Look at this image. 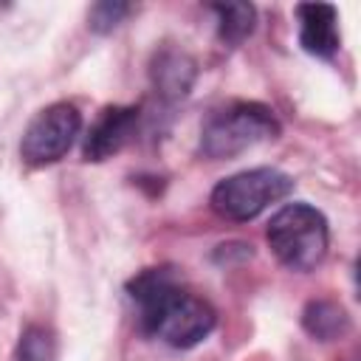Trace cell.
Instances as JSON below:
<instances>
[{"label": "cell", "instance_id": "1", "mask_svg": "<svg viewBox=\"0 0 361 361\" xmlns=\"http://www.w3.org/2000/svg\"><path fill=\"white\" fill-rule=\"evenodd\" d=\"M130 299L138 307L144 333L166 341L169 347L189 350L200 344L217 324L214 307L180 288L169 268H147L127 285Z\"/></svg>", "mask_w": 361, "mask_h": 361}, {"label": "cell", "instance_id": "2", "mask_svg": "<svg viewBox=\"0 0 361 361\" xmlns=\"http://www.w3.org/2000/svg\"><path fill=\"white\" fill-rule=\"evenodd\" d=\"M265 237H268L274 257L285 268L299 271V274H307L316 265H322V259L327 257V245H330L327 217L307 203L282 206L271 217Z\"/></svg>", "mask_w": 361, "mask_h": 361}, {"label": "cell", "instance_id": "3", "mask_svg": "<svg viewBox=\"0 0 361 361\" xmlns=\"http://www.w3.org/2000/svg\"><path fill=\"white\" fill-rule=\"evenodd\" d=\"M274 135H279V121L271 107L259 102H234L206 121L200 133V152L212 161L234 158Z\"/></svg>", "mask_w": 361, "mask_h": 361}, {"label": "cell", "instance_id": "4", "mask_svg": "<svg viewBox=\"0 0 361 361\" xmlns=\"http://www.w3.org/2000/svg\"><path fill=\"white\" fill-rule=\"evenodd\" d=\"M293 192V178L271 169V166H257V169H245L237 172L231 178H223L214 189H212V209L234 223H245L254 220L257 214H262L268 206L285 200Z\"/></svg>", "mask_w": 361, "mask_h": 361}, {"label": "cell", "instance_id": "5", "mask_svg": "<svg viewBox=\"0 0 361 361\" xmlns=\"http://www.w3.org/2000/svg\"><path fill=\"white\" fill-rule=\"evenodd\" d=\"M82 133V116L71 102H54L39 110L23 133L20 158L28 166H48L59 161Z\"/></svg>", "mask_w": 361, "mask_h": 361}, {"label": "cell", "instance_id": "6", "mask_svg": "<svg viewBox=\"0 0 361 361\" xmlns=\"http://www.w3.org/2000/svg\"><path fill=\"white\" fill-rule=\"evenodd\" d=\"M135 124H138V107H124V104L104 107L85 135V147H82L85 161H104L116 155L133 138Z\"/></svg>", "mask_w": 361, "mask_h": 361}, {"label": "cell", "instance_id": "7", "mask_svg": "<svg viewBox=\"0 0 361 361\" xmlns=\"http://www.w3.org/2000/svg\"><path fill=\"white\" fill-rule=\"evenodd\" d=\"M299 14V45L319 56V59H330L336 56L338 45H341V34H338V11L330 3H305L296 8Z\"/></svg>", "mask_w": 361, "mask_h": 361}, {"label": "cell", "instance_id": "8", "mask_svg": "<svg viewBox=\"0 0 361 361\" xmlns=\"http://www.w3.org/2000/svg\"><path fill=\"white\" fill-rule=\"evenodd\" d=\"M195 62L189 54L175 51V48H164L161 54H155L149 76L155 85V93H161L164 99H183L195 82Z\"/></svg>", "mask_w": 361, "mask_h": 361}, {"label": "cell", "instance_id": "9", "mask_svg": "<svg viewBox=\"0 0 361 361\" xmlns=\"http://www.w3.org/2000/svg\"><path fill=\"white\" fill-rule=\"evenodd\" d=\"M302 324H305V330H307L313 338H319V341H333V338L347 336V330H350V316H347V310H344L341 305L319 299V302H310V305L305 307Z\"/></svg>", "mask_w": 361, "mask_h": 361}, {"label": "cell", "instance_id": "10", "mask_svg": "<svg viewBox=\"0 0 361 361\" xmlns=\"http://www.w3.org/2000/svg\"><path fill=\"white\" fill-rule=\"evenodd\" d=\"M212 11L217 14V37L226 45H240L257 25V8L251 3H214Z\"/></svg>", "mask_w": 361, "mask_h": 361}, {"label": "cell", "instance_id": "11", "mask_svg": "<svg viewBox=\"0 0 361 361\" xmlns=\"http://www.w3.org/2000/svg\"><path fill=\"white\" fill-rule=\"evenodd\" d=\"M14 361H56V338L45 324H28L20 333Z\"/></svg>", "mask_w": 361, "mask_h": 361}, {"label": "cell", "instance_id": "12", "mask_svg": "<svg viewBox=\"0 0 361 361\" xmlns=\"http://www.w3.org/2000/svg\"><path fill=\"white\" fill-rule=\"evenodd\" d=\"M127 11H130L127 3L104 0V3H96V6L90 8L87 20H90V28H93L96 34H107V31H113V28L127 17Z\"/></svg>", "mask_w": 361, "mask_h": 361}]
</instances>
